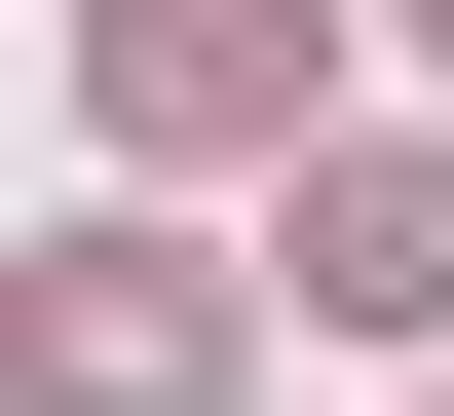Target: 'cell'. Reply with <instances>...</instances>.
Instances as JSON below:
<instances>
[{"instance_id": "obj_4", "label": "cell", "mask_w": 454, "mask_h": 416, "mask_svg": "<svg viewBox=\"0 0 454 416\" xmlns=\"http://www.w3.org/2000/svg\"><path fill=\"white\" fill-rule=\"evenodd\" d=\"M417 38H454V0H417Z\"/></svg>"}, {"instance_id": "obj_1", "label": "cell", "mask_w": 454, "mask_h": 416, "mask_svg": "<svg viewBox=\"0 0 454 416\" xmlns=\"http://www.w3.org/2000/svg\"><path fill=\"white\" fill-rule=\"evenodd\" d=\"M190 379H227L190 227H76V265H38V416H190Z\"/></svg>"}, {"instance_id": "obj_3", "label": "cell", "mask_w": 454, "mask_h": 416, "mask_svg": "<svg viewBox=\"0 0 454 416\" xmlns=\"http://www.w3.org/2000/svg\"><path fill=\"white\" fill-rule=\"evenodd\" d=\"M303 76V0H114V114H152V152H190V114H265Z\"/></svg>"}, {"instance_id": "obj_2", "label": "cell", "mask_w": 454, "mask_h": 416, "mask_svg": "<svg viewBox=\"0 0 454 416\" xmlns=\"http://www.w3.org/2000/svg\"><path fill=\"white\" fill-rule=\"evenodd\" d=\"M303 303L340 341H454V152H340V190H303Z\"/></svg>"}]
</instances>
